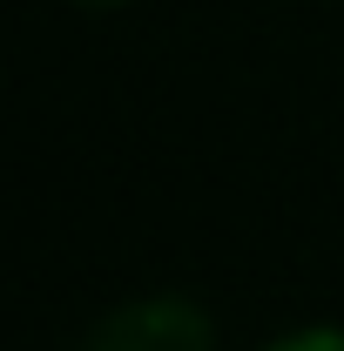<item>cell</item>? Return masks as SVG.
<instances>
[{"instance_id":"1","label":"cell","mask_w":344,"mask_h":351,"mask_svg":"<svg viewBox=\"0 0 344 351\" xmlns=\"http://www.w3.org/2000/svg\"><path fill=\"white\" fill-rule=\"evenodd\" d=\"M75 351H216V317L189 291H142L101 311Z\"/></svg>"},{"instance_id":"2","label":"cell","mask_w":344,"mask_h":351,"mask_svg":"<svg viewBox=\"0 0 344 351\" xmlns=\"http://www.w3.org/2000/svg\"><path fill=\"white\" fill-rule=\"evenodd\" d=\"M257 351H344V324L338 317H310V324H291V331L263 338Z\"/></svg>"},{"instance_id":"3","label":"cell","mask_w":344,"mask_h":351,"mask_svg":"<svg viewBox=\"0 0 344 351\" xmlns=\"http://www.w3.org/2000/svg\"><path fill=\"white\" fill-rule=\"evenodd\" d=\"M75 7H88V14H115V7H135V0H75Z\"/></svg>"}]
</instances>
